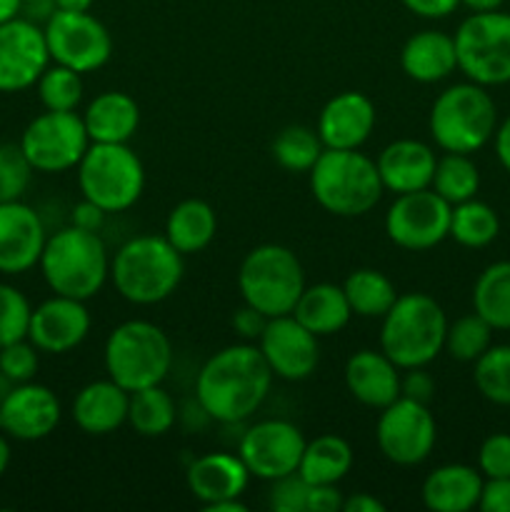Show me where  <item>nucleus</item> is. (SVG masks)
Returning <instances> with one entry per match:
<instances>
[{
	"instance_id": "nucleus-8",
	"label": "nucleus",
	"mask_w": 510,
	"mask_h": 512,
	"mask_svg": "<svg viewBox=\"0 0 510 512\" xmlns=\"http://www.w3.org/2000/svg\"><path fill=\"white\" fill-rule=\"evenodd\" d=\"M238 290L243 303L268 318L290 315L305 290L303 265L285 245H258L240 263Z\"/></svg>"
},
{
	"instance_id": "nucleus-20",
	"label": "nucleus",
	"mask_w": 510,
	"mask_h": 512,
	"mask_svg": "<svg viewBox=\"0 0 510 512\" xmlns=\"http://www.w3.org/2000/svg\"><path fill=\"white\" fill-rule=\"evenodd\" d=\"M45 225L23 200L0 203V273L20 275L40 263L45 248Z\"/></svg>"
},
{
	"instance_id": "nucleus-58",
	"label": "nucleus",
	"mask_w": 510,
	"mask_h": 512,
	"mask_svg": "<svg viewBox=\"0 0 510 512\" xmlns=\"http://www.w3.org/2000/svg\"><path fill=\"white\" fill-rule=\"evenodd\" d=\"M58 3V10H75V13H83V10H90L93 0H55Z\"/></svg>"
},
{
	"instance_id": "nucleus-14",
	"label": "nucleus",
	"mask_w": 510,
	"mask_h": 512,
	"mask_svg": "<svg viewBox=\"0 0 510 512\" xmlns=\"http://www.w3.org/2000/svg\"><path fill=\"white\" fill-rule=\"evenodd\" d=\"M450 213L453 205L433 188L395 195L385 213V233L403 250H430L450 238Z\"/></svg>"
},
{
	"instance_id": "nucleus-17",
	"label": "nucleus",
	"mask_w": 510,
	"mask_h": 512,
	"mask_svg": "<svg viewBox=\"0 0 510 512\" xmlns=\"http://www.w3.org/2000/svg\"><path fill=\"white\" fill-rule=\"evenodd\" d=\"M258 348L275 378L298 383V380L310 378L318 368V338L308 328H303L293 318V313L270 318L260 335Z\"/></svg>"
},
{
	"instance_id": "nucleus-18",
	"label": "nucleus",
	"mask_w": 510,
	"mask_h": 512,
	"mask_svg": "<svg viewBox=\"0 0 510 512\" xmlns=\"http://www.w3.org/2000/svg\"><path fill=\"white\" fill-rule=\"evenodd\" d=\"M90 333V313L85 300L53 295L30 313L28 340L48 355H63L78 348Z\"/></svg>"
},
{
	"instance_id": "nucleus-40",
	"label": "nucleus",
	"mask_w": 510,
	"mask_h": 512,
	"mask_svg": "<svg viewBox=\"0 0 510 512\" xmlns=\"http://www.w3.org/2000/svg\"><path fill=\"white\" fill-rule=\"evenodd\" d=\"M38 88V98L45 110H60V113H70L78 110L83 103V78L75 70L65 68V65H48L43 75L35 83Z\"/></svg>"
},
{
	"instance_id": "nucleus-37",
	"label": "nucleus",
	"mask_w": 510,
	"mask_h": 512,
	"mask_svg": "<svg viewBox=\"0 0 510 512\" xmlns=\"http://www.w3.org/2000/svg\"><path fill=\"white\" fill-rule=\"evenodd\" d=\"M323 150L325 145L318 130L305 128V125H288L273 140L275 163L290 173H310Z\"/></svg>"
},
{
	"instance_id": "nucleus-36",
	"label": "nucleus",
	"mask_w": 510,
	"mask_h": 512,
	"mask_svg": "<svg viewBox=\"0 0 510 512\" xmlns=\"http://www.w3.org/2000/svg\"><path fill=\"white\" fill-rule=\"evenodd\" d=\"M430 188L450 205L465 203V200L475 198L480 188V173L478 165L463 153H445L438 158L433 173V183Z\"/></svg>"
},
{
	"instance_id": "nucleus-60",
	"label": "nucleus",
	"mask_w": 510,
	"mask_h": 512,
	"mask_svg": "<svg viewBox=\"0 0 510 512\" xmlns=\"http://www.w3.org/2000/svg\"><path fill=\"white\" fill-rule=\"evenodd\" d=\"M10 390H13V383H10V380L0 373V405L5 403V398L10 395Z\"/></svg>"
},
{
	"instance_id": "nucleus-35",
	"label": "nucleus",
	"mask_w": 510,
	"mask_h": 512,
	"mask_svg": "<svg viewBox=\"0 0 510 512\" xmlns=\"http://www.w3.org/2000/svg\"><path fill=\"white\" fill-rule=\"evenodd\" d=\"M500 233V218L488 203L470 198L453 205L450 213V238L463 248H485Z\"/></svg>"
},
{
	"instance_id": "nucleus-50",
	"label": "nucleus",
	"mask_w": 510,
	"mask_h": 512,
	"mask_svg": "<svg viewBox=\"0 0 510 512\" xmlns=\"http://www.w3.org/2000/svg\"><path fill=\"white\" fill-rule=\"evenodd\" d=\"M405 8L413 15L425 20H440L448 18L450 13H455V8L460 5V0H400Z\"/></svg>"
},
{
	"instance_id": "nucleus-48",
	"label": "nucleus",
	"mask_w": 510,
	"mask_h": 512,
	"mask_svg": "<svg viewBox=\"0 0 510 512\" xmlns=\"http://www.w3.org/2000/svg\"><path fill=\"white\" fill-rule=\"evenodd\" d=\"M478 508L483 512H510V478L485 480Z\"/></svg>"
},
{
	"instance_id": "nucleus-19",
	"label": "nucleus",
	"mask_w": 510,
	"mask_h": 512,
	"mask_svg": "<svg viewBox=\"0 0 510 512\" xmlns=\"http://www.w3.org/2000/svg\"><path fill=\"white\" fill-rule=\"evenodd\" d=\"M0 418H3V433L8 438L35 443L55 433L63 418V408H60L58 395L48 385L30 380V383L13 385L5 403L0 405Z\"/></svg>"
},
{
	"instance_id": "nucleus-1",
	"label": "nucleus",
	"mask_w": 510,
	"mask_h": 512,
	"mask_svg": "<svg viewBox=\"0 0 510 512\" xmlns=\"http://www.w3.org/2000/svg\"><path fill=\"white\" fill-rule=\"evenodd\" d=\"M273 378L258 345L235 343L205 360L195 378V400L215 423H243L265 403Z\"/></svg>"
},
{
	"instance_id": "nucleus-42",
	"label": "nucleus",
	"mask_w": 510,
	"mask_h": 512,
	"mask_svg": "<svg viewBox=\"0 0 510 512\" xmlns=\"http://www.w3.org/2000/svg\"><path fill=\"white\" fill-rule=\"evenodd\" d=\"M33 173V165L28 163L20 145H0V203H13V200L23 198Z\"/></svg>"
},
{
	"instance_id": "nucleus-5",
	"label": "nucleus",
	"mask_w": 510,
	"mask_h": 512,
	"mask_svg": "<svg viewBox=\"0 0 510 512\" xmlns=\"http://www.w3.org/2000/svg\"><path fill=\"white\" fill-rule=\"evenodd\" d=\"M445 330L448 318L438 300L425 293L398 295L383 315L380 350L400 370L425 368L443 350Z\"/></svg>"
},
{
	"instance_id": "nucleus-12",
	"label": "nucleus",
	"mask_w": 510,
	"mask_h": 512,
	"mask_svg": "<svg viewBox=\"0 0 510 512\" xmlns=\"http://www.w3.org/2000/svg\"><path fill=\"white\" fill-rule=\"evenodd\" d=\"M50 60L75 73H95L113 55V38L108 28L90 10H58L43 25Z\"/></svg>"
},
{
	"instance_id": "nucleus-34",
	"label": "nucleus",
	"mask_w": 510,
	"mask_h": 512,
	"mask_svg": "<svg viewBox=\"0 0 510 512\" xmlns=\"http://www.w3.org/2000/svg\"><path fill=\"white\" fill-rule=\"evenodd\" d=\"M178 418L175 400L163 385H150V388L135 390L128 400V423L143 438H160L170 433Z\"/></svg>"
},
{
	"instance_id": "nucleus-30",
	"label": "nucleus",
	"mask_w": 510,
	"mask_h": 512,
	"mask_svg": "<svg viewBox=\"0 0 510 512\" xmlns=\"http://www.w3.org/2000/svg\"><path fill=\"white\" fill-rule=\"evenodd\" d=\"M215 233H218L215 210L198 198L178 203L165 220V238L183 255H195L208 248Z\"/></svg>"
},
{
	"instance_id": "nucleus-45",
	"label": "nucleus",
	"mask_w": 510,
	"mask_h": 512,
	"mask_svg": "<svg viewBox=\"0 0 510 512\" xmlns=\"http://www.w3.org/2000/svg\"><path fill=\"white\" fill-rule=\"evenodd\" d=\"M310 483L300 473L273 480L270 490V508L275 512H308Z\"/></svg>"
},
{
	"instance_id": "nucleus-26",
	"label": "nucleus",
	"mask_w": 510,
	"mask_h": 512,
	"mask_svg": "<svg viewBox=\"0 0 510 512\" xmlns=\"http://www.w3.org/2000/svg\"><path fill=\"white\" fill-rule=\"evenodd\" d=\"M400 68L415 83H440L458 70L453 35L443 30H420L405 40Z\"/></svg>"
},
{
	"instance_id": "nucleus-31",
	"label": "nucleus",
	"mask_w": 510,
	"mask_h": 512,
	"mask_svg": "<svg viewBox=\"0 0 510 512\" xmlns=\"http://www.w3.org/2000/svg\"><path fill=\"white\" fill-rule=\"evenodd\" d=\"M353 468V448L340 435H318L305 443L298 473L310 485H338Z\"/></svg>"
},
{
	"instance_id": "nucleus-55",
	"label": "nucleus",
	"mask_w": 510,
	"mask_h": 512,
	"mask_svg": "<svg viewBox=\"0 0 510 512\" xmlns=\"http://www.w3.org/2000/svg\"><path fill=\"white\" fill-rule=\"evenodd\" d=\"M205 512H248V505L240 503V498H228V500H218V503L208 505L203 508Z\"/></svg>"
},
{
	"instance_id": "nucleus-4",
	"label": "nucleus",
	"mask_w": 510,
	"mask_h": 512,
	"mask_svg": "<svg viewBox=\"0 0 510 512\" xmlns=\"http://www.w3.org/2000/svg\"><path fill=\"white\" fill-rule=\"evenodd\" d=\"M375 160L358 150L325 148L310 168V193L315 203L338 218H360L383 198Z\"/></svg>"
},
{
	"instance_id": "nucleus-16",
	"label": "nucleus",
	"mask_w": 510,
	"mask_h": 512,
	"mask_svg": "<svg viewBox=\"0 0 510 512\" xmlns=\"http://www.w3.org/2000/svg\"><path fill=\"white\" fill-rule=\"evenodd\" d=\"M48 65L50 53L40 25L20 15L0 23V93L30 88Z\"/></svg>"
},
{
	"instance_id": "nucleus-57",
	"label": "nucleus",
	"mask_w": 510,
	"mask_h": 512,
	"mask_svg": "<svg viewBox=\"0 0 510 512\" xmlns=\"http://www.w3.org/2000/svg\"><path fill=\"white\" fill-rule=\"evenodd\" d=\"M20 15V0H0V23Z\"/></svg>"
},
{
	"instance_id": "nucleus-27",
	"label": "nucleus",
	"mask_w": 510,
	"mask_h": 512,
	"mask_svg": "<svg viewBox=\"0 0 510 512\" xmlns=\"http://www.w3.org/2000/svg\"><path fill=\"white\" fill-rule=\"evenodd\" d=\"M483 475L470 465L450 463L435 468L423 480V505L433 512H468L478 508L483 495Z\"/></svg>"
},
{
	"instance_id": "nucleus-32",
	"label": "nucleus",
	"mask_w": 510,
	"mask_h": 512,
	"mask_svg": "<svg viewBox=\"0 0 510 512\" xmlns=\"http://www.w3.org/2000/svg\"><path fill=\"white\" fill-rule=\"evenodd\" d=\"M473 313L493 330H510V260H498L473 285Z\"/></svg>"
},
{
	"instance_id": "nucleus-44",
	"label": "nucleus",
	"mask_w": 510,
	"mask_h": 512,
	"mask_svg": "<svg viewBox=\"0 0 510 512\" xmlns=\"http://www.w3.org/2000/svg\"><path fill=\"white\" fill-rule=\"evenodd\" d=\"M478 470L485 480L510 478V435L493 433L478 450Z\"/></svg>"
},
{
	"instance_id": "nucleus-6",
	"label": "nucleus",
	"mask_w": 510,
	"mask_h": 512,
	"mask_svg": "<svg viewBox=\"0 0 510 512\" xmlns=\"http://www.w3.org/2000/svg\"><path fill=\"white\" fill-rule=\"evenodd\" d=\"M430 138L445 153L470 155L483 148L498 128V108L478 83H458L435 98L428 118Z\"/></svg>"
},
{
	"instance_id": "nucleus-33",
	"label": "nucleus",
	"mask_w": 510,
	"mask_h": 512,
	"mask_svg": "<svg viewBox=\"0 0 510 512\" xmlns=\"http://www.w3.org/2000/svg\"><path fill=\"white\" fill-rule=\"evenodd\" d=\"M345 298L358 318H383L393 308L398 290L393 280L373 268H358L345 278Z\"/></svg>"
},
{
	"instance_id": "nucleus-21",
	"label": "nucleus",
	"mask_w": 510,
	"mask_h": 512,
	"mask_svg": "<svg viewBox=\"0 0 510 512\" xmlns=\"http://www.w3.org/2000/svg\"><path fill=\"white\" fill-rule=\"evenodd\" d=\"M315 130L325 148L358 150L375 130L373 100L358 90H343L333 95L320 110Z\"/></svg>"
},
{
	"instance_id": "nucleus-15",
	"label": "nucleus",
	"mask_w": 510,
	"mask_h": 512,
	"mask_svg": "<svg viewBox=\"0 0 510 512\" xmlns=\"http://www.w3.org/2000/svg\"><path fill=\"white\" fill-rule=\"evenodd\" d=\"M308 440L288 420H260L250 425L238 445L240 460L248 468L250 478L273 480L298 473L300 458Z\"/></svg>"
},
{
	"instance_id": "nucleus-23",
	"label": "nucleus",
	"mask_w": 510,
	"mask_h": 512,
	"mask_svg": "<svg viewBox=\"0 0 510 512\" xmlns=\"http://www.w3.org/2000/svg\"><path fill=\"white\" fill-rule=\"evenodd\" d=\"M345 385L360 405L383 410L400 398V368L383 350H358L345 363Z\"/></svg>"
},
{
	"instance_id": "nucleus-28",
	"label": "nucleus",
	"mask_w": 510,
	"mask_h": 512,
	"mask_svg": "<svg viewBox=\"0 0 510 512\" xmlns=\"http://www.w3.org/2000/svg\"><path fill=\"white\" fill-rule=\"evenodd\" d=\"M85 130L90 143H128L140 125V108L133 95L105 90L85 108Z\"/></svg>"
},
{
	"instance_id": "nucleus-56",
	"label": "nucleus",
	"mask_w": 510,
	"mask_h": 512,
	"mask_svg": "<svg viewBox=\"0 0 510 512\" xmlns=\"http://www.w3.org/2000/svg\"><path fill=\"white\" fill-rule=\"evenodd\" d=\"M505 0H460V5H465L473 13H488V10H500Z\"/></svg>"
},
{
	"instance_id": "nucleus-2",
	"label": "nucleus",
	"mask_w": 510,
	"mask_h": 512,
	"mask_svg": "<svg viewBox=\"0 0 510 512\" xmlns=\"http://www.w3.org/2000/svg\"><path fill=\"white\" fill-rule=\"evenodd\" d=\"M183 253L165 235H138L120 245L110 260V280L120 298L133 305H155L168 300L183 280Z\"/></svg>"
},
{
	"instance_id": "nucleus-53",
	"label": "nucleus",
	"mask_w": 510,
	"mask_h": 512,
	"mask_svg": "<svg viewBox=\"0 0 510 512\" xmlns=\"http://www.w3.org/2000/svg\"><path fill=\"white\" fill-rule=\"evenodd\" d=\"M343 512H385V505L370 493H353L343 500Z\"/></svg>"
},
{
	"instance_id": "nucleus-49",
	"label": "nucleus",
	"mask_w": 510,
	"mask_h": 512,
	"mask_svg": "<svg viewBox=\"0 0 510 512\" xmlns=\"http://www.w3.org/2000/svg\"><path fill=\"white\" fill-rule=\"evenodd\" d=\"M343 500L338 485H310L308 512H343Z\"/></svg>"
},
{
	"instance_id": "nucleus-51",
	"label": "nucleus",
	"mask_w": 510,
	"mask_h": 512,
	"mask_svg": "<svg viewBox=\"0 0 510 512\" xmlns=\"http://www.w3.org/2000/svg\"><path fill=\"white\" fill-rule=\"evenodd\" d=\"M55 13H58V3H55V0H20V18L40 25V28H43Z\"/></svg>"
},
{
	"instance_id": "nucleus-46",
	"label": "nucleus",
	"mask_w": 510,
	"mask_h": 512,
	"mask_svg": "<svg viewBox=\"0 0 510 512\" xmlns=\"http://www.w3.org/2000/svg\"><path fill=\"white\" fill-rule=\"evenodd\" d=\"M400 395L428 405L435 395V380L425 368H408L405 378H400Z\"/></svg>"
},
{
	"instance_id": "nucleus-59",
	"label": "nucleus",
	"mask_w": 510,
	"mask_h": 512,
	"mask_svg": "<svg viewBox=\"0 0 510 512\" xmlns=\"http://www.w3.org/2000/svg\"><path fill=\"white\" fill-rule=\"evenodd\" d=\"M8 465H10V445H8V440H5V435L0 433V478L5 475Z\"/></svg>"
},
{
	"instance_id": "nucleus-52",
	"label": "nucleus",
	"mask_w": 510,
	"mask_h": 512,
	"mask_svg": "<svg viewBox=\"0 0 510 512\" xmlns=\"http://www.w3.org/2000/svg\"><path fill=\"white\" fill-rule=\"evenodd\" d=\"M105 215H108L105 210H100L98 205L83 198V203H78L73 208V225L75 228L95 230V233H98L100 225H103V220H105Z\"/></svg>"
},
{
	"instance_id": "nucleus-38",
	"label": "nucleus",
	"mask_w": 510,
	"mask_h": 512,
	"mask_svg": "<svg viewBox=\"0 0 510 512\" xmlns=\"http://www.w3.org/2000/svg\"><path fill=\"white\" fill-rule=\"evenodd\" d=\"M473 383L485 400L510 408V345H490L475 360Z\"/></svg>"
},
{
	"instance_id": "nucleus-25",
	"label": "nucleus",
	"mask_w": 510,
	"mask_h": 512,
	"mask_svg": "<svg viewBox=\"0 0 510 512\" xmlns=\"http://www.w3.org/2000/svg\"><path fill=\"white\" fill-rule=\"evenodd\" d=\"M128 400L130 393L115 380H93L78 390L70 413L85 435H108L128 423Z\"/></svg>"
},
{
	"instance_id": "nucleus-41",
	"label": "nucleus",
	"mask_w": 510,
	"mask_h": 512,
	"mask_svg": "<svg viewBox=\"0 0 510 512\" xmlns=\"http://www.w3.org/2000/svg\"><path fill=\"white\" fill-rule=\"evenodd\" d=\"M30 313L28 298L13 285L0 283V348L28 338Z\"/></svg>"
},
{
	"instance_id": "nucleus-10",
	"label": "nucleus",
	"mask_w": 510,
	"mask_h": 512,
	"mask_svg": "<svg viewBox=\"0 0 510 512\" xmlns=\"http://www.w3.org/2000/svg\"><path fill=\"white\" fill-rule=\"evenodd\" d=\"M458 70L483 88L510 83V15L473 13L453 35Z\"/></svg>"
},
{
	"instance_id": "nucleus-9",
	"label": "nucleus",
	"mask_w": 510,
	"mask_h": 512,
	"mask_svg": "<svg viewBox=\"0 0 510 512\" xmlns=\"http://www.w3.org/2000/svg\"><path fill=\"white\" fill-rule=\"evenodd\" d=\"M78 185L100 210L123 213L143 195L145 168L128 143H90L78 163Z\"/></svg>"
},
{
	"instance_id": "nucleus-54",
	"label": "nucleus",
	"mask_w": 510,
	"mask_h": 512,
	"mask_svg": "<svg viewBox=\"0 0 510 512\" xmlns=\"http://www.w3.org/2000/svg\"><path fill=\"white\" fill-rule=\"evenodd\" d=\"M495 155H498L500 165L510 173V115L503 120V123L495 128Z\"/></svg>"
},
{
	"instance_id": "nucleus-13",
	"label": "nucleus",
	"mask_w": 510,
	"mask_h": 512,
	"mask_svg": "<svg viewBox=\"0 0 510 512\" xmlns=\"http://www.w3.org/2000/svg\"><path fill=\"white\" fill-rule=\"evenodd\" d=\"M375 440H378L380 453L390 463L400 468H413V465L425 463L433 453L438 425L428 405L400 395L388 408L380 410Z\"/></svg>"
},
{
	"instance_id": "nucleus-43",
	"label": "nucleus",
	"mask_w": 510,
	"mask_h": 512,
	"mask_svg": "<svg viewBox=\"0 0 510 512\" xmlns=\"http://www.w3.org/2000/svg\"><path fill=\"white\" fill-rule=\"evenodd\" d=\"M38 353L40 350L28 338L5 345V348H0V373L13 385L30 383L35 378V373H38Z\"/></svg>"
},
{
	"instance_id": "nucleus-39",
	"label": "nucleus",
	"mask_w": 510,
	"mask_h": 512,
	"mask_svg": "<svg viewBox=\"0 0 510 512\" xmlns=\"http://www.w3.org/2000/svg\"><path fill=\"white\" fill-rule=\"evenodd\" d=\"M490 343H493V328L478 313H470L455 323H448L443 348L453 360L475 363L490 348Z\"/></svg>"
},
{
	"instance_id": "nucleus-22",
	"label": "nucleus",
	"mask_w": 510,
	"mask_h": 512,
	"mask_svg": "<svg viewBox=\"0 0 510 512\" xmlns=\"http://www.w3.org/2000/svg\"><path fill=\"white\" fill-rule=\"evenodd\" d=\"M435 163H438V158H435L433 148L413 138H403L385 145L380 150L378 160H375L380 183H383L385 190H390L395 195L430 188Z\"/></svg>"
},
{
	"instance_id": "nucleus-7",
	"label": "nucleus",
	"mask_w": 510,
	"mask_h": 512,
	"mask_svg": "<svg viewBox=\"0 0 510 512\" xmlns=\"http://www.w3.org/2000/svg\"><path fill=\"white\" fill-rule=\"evenodd\" d=\"M105 373L128 393L163 385L173 365L170 338L148 320H128L105 340Z\"/></svg>"
},
{
	"instance_id": "nucleus-11",
	"label": "nucleus",
	"mask_w": 510,
	"mask_h": 512,
	"mask_svg": "<svg viewBox=\"0 0 510 512\" xmlns=\"http://www.w3.org/2000/svg\"><path fill=\"white\" fill-rule=\"evenodd\" d=\"M18 145L35 173L55 175L78 168L85 150L90 148V138L83 118L75 110H45L30 120Z\"/></svg>"
},
{
	"instance_id": "nucleus-24",
	"label": "nucleus",
	"mask_w": 510,
	"mask_h": 512,
	"mask_svg": "<svg viewBox=\"0 0 510 512\" xmlns=\"http://www.w3.org/2000/svg\"><path fill=\"white\" fill-rule=\"evenodd\" d=\"M185 480H188L193 498L203 508H208L218 500L240 498L243 490L248 488L250 473L243 460H240V455L208 453L190 463Z\"/></svg>"
},
{
	"instance_id": "nucleus-3",
	"label": "nucleus",
	"mask_w": 510,
	"mask_h": 512,
	"mask_svg": "<svg viewBox=\"0 0 510 512\" xmlns=\"http://www.w3.org/2000/svg\"><path fill=\"white\" fill-rule=\"evenodd\" d=\"M40 273L55 295L90 300L110 278V258L95 230L68 225L45 240Z\"/></svg>"
},
{
	"instance_id": "nucleus-29",
	"label": "nucleus",
	"mask_w": 510,
	"mask_h": 512,
	"mask_svg": "<svg viewBox=\"0 0 510 512\" xmlns=\"http://www.w3.org/2000/svg\"><path fill=\"white\" fill-rule=\"evenodd\" d=\"M350 315H353V310L345 298L343 285L333 283H318L310 285V288L305 285L293 308V318L303 328H308L315 338H328V335L340 333L348 325Z\"/></svg>"
},
{
	"instance_id": "nucleus-61",
	"label": "nucleus",
	"mask_w": 510,
	"mask_h": 512,
	"mask_svg": "<svg viewBox=\"0 0 510 512\" xmlns=\"http://www.w3.org/2000/svg\"><path fill=\"white\" fill-rule=\"evenodd\" d=\"M0 433H3V418H0Z\"/></svg>"
},
{
	"instance_id": "nucleus-47",
	"label": "nucleus",
	"mask_w": 510,
	"mask_h": 512,
	"mask_svg": "<svg viewBox=\"0 0 510 512\" xmlns=\"http://www.w3.org/2000/svg\"><path fill=\"white\" fill-rule=\"evenodd\" d=\"M268 320V315H263L260 310H255L253 305L245 303L243 308H238L233 313V330L245 340V343H253V340L258 343Z\"/></svg>"
}]
</instances>
